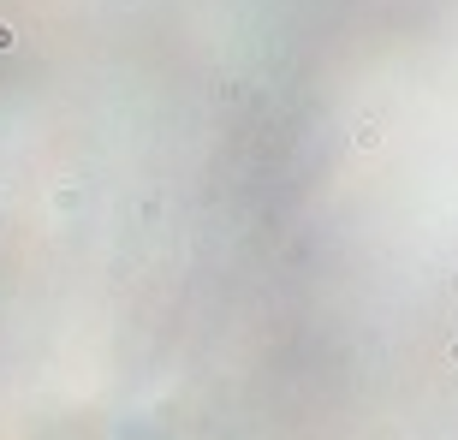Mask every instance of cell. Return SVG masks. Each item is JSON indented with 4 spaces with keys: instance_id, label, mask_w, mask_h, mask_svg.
Masks as SVG:
<instances>
[{
    "instance_id": "7a4b0ae2",
    "label": "cell",
    "mask_w": 458,
    "mask_h": 440,
    "mask_svg": "<svg viewBox=\"0 0 458 440\" xmlns=\"http://www.w3.org/2000/svg\"><path fill=\"white\" fill-rule=\"evenodd\" d=\"M6 48H12V30H6V24H0V54H6Z\"/></svg>"
},
{
    "instance_id": "6da1fadb",
    "label": "cell",
    "mask_w": 458,
    "mask_h": 440,
    "mask_svg": "<svg viewBox=\"0 0 458 440\" xmlns=\"http://www.w3.org/2000/svg\"><path fill=\"white\" fill-rule=\"evenodd\" d=\"M375 143H381V125L363 120V125H358V149H375Z\"/></svg>"
}]
</instances>
